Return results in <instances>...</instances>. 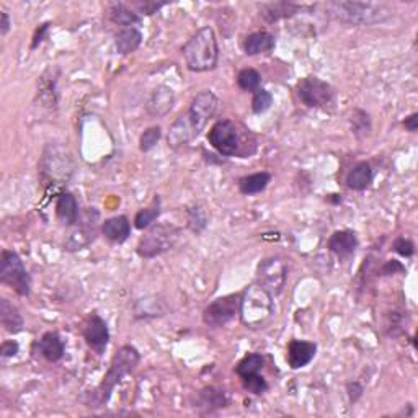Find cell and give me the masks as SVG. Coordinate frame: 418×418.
<instances>
[{"mask_svg":"<svg viewBox=\"0 0 418 418\" xmlns=\"http://www.w3.org/2000/svg\"><path fill=\"white\" fill-rule=\"evenodd\" d=\"M139 361L141 354L134 347H121L120 350L113 354V358H111L110 368L107 374L103 376L102 383L98 384V388L95 389L92 394H88L86 400L87 407H90V409H100V407L107 405L116 385L139 366Z\"/></svg>","mask_w":418,"mask_h":418,"instance_id":"obj_1","label":"cell"},{"mask_svg":"<svg viewBox=\"0 0 418 418\" xmlns=\"http://www.w3.org/2000/svg\"><path fill=\"white\" fill-rule=\"evenodd\" d=\"M187 67L193 72H208L218 66L219 45L214 30L203 26L182 47Z\"/></svg>","mask_w":418,"mask_h":418,"instance_id":"obj_2","label":"cell"},{"mask_svg":"<svg viewBox=\"0 0 418 418\" xmlns=\"http://www.w3.org/2000/svg\"><path fill=\"white\" fill-rule=\"evenodd\" d=\"M274 314L273 296L262 284L252 283L240 293L239 317L247 329H262Z\"/></svg>","mask_w":418,"mask_h":418,"instance_id":"obj_3","label":"cell"},{"mask_svg":"<svg viewBox=\"0 0 418 418\" xmlns=\"http://www.w3.org/2000/svg\"><path fill=\"white\" fill-rule=\"evenodd\" d=\"M329 12L338 22L361 26L384 23L390 17V10L383 4L354 2V0L330 2Z\"/></svg>","mask_w":418,"mask_h":418,"instance_id":"obj_4","label":"cell"},{"mask_svg":"<svg viewBox=\"0 0 418 418\" xmlns=\"http://www.w3.org/2000/svg\"><path fill=\"white\" fill-rule=\"evenodd\" d=\"M180 237H182L180 227L173 224H154L151 226L146 236L141 237L136 252L141 258L151 260V258L163 255V253L172 250L178 243Z\"/></svg>","mask_w":418,"mask_h":418,"instance_id":"obj_5","label":"cell"},{"mask_svg":"<svg viewBox=\"0 0 418 418\" xmlns=\"http://www.w3.org/2000/svg\"><path fill=\"white\" fill-rule=\"evenodd\" d=\"M0 281L12 288L22 298L31 293V277L17 252L2 250L0 255Z\"/></svg>","mask_w":418,"mask_h":418,"instance_id":"obj_6","label":"cell"},{"mask_svg":"<svg viewBox=\"0 0 418 418\" xmlns=\"http://www.w3.org/2000/svg\"><path fill=\"white\" fill-rule=\"evenodd\" d=\"M301 102L308 108H330L335 103V88L319 77L309 76L301 79L296 86Z\"/></svg>","mask_w":418,"mask_h":418,"instance_id":"obj_7","label":"cell"},{"mask_svg":"<svg viewBox=\"0 0 418 418\" xmlns=\"http://www.w3.org/2000/svg\"><path fill=\"white\" fill-rule=\"evenodd\" d=\"M208 142L221 156H242V136L239 126L232 120H221L214 123L208 132Z\"/></svg>","mask_w":418,"mask_h":418,"instance_id":"obj_8","label":"cell"},{"mask_svg":"<svg viewBox=\"0 0 418 418\" xmlns=\"http://www.w3.org/2000/svg\"><path fill=\"white\" fill-rule=\"evenodd\" d=\"M239 308L240 293L222 296V298L214 299L213 303L206 306V309L203 310V322L213 329H221L239 315Z\"/></svg>","mask_w":418,"mask_h":418,"instance_id":"obj_9","label":"cell"},{"mask_svg":"<svg viewBox=\"0 0 418 418\" xmlns=\"http://www.w3.org/2000/svg\"><path fill=\"white\" fill-rule=\"evenodd\" d=\"M288 278V267L283 258L279 257H268L258 265L257 268V283L269 291L272 296H279L286 286Z\"/></svg>","mask_w":418,"mask_h":418,"instance_id":"obj_10","label":"cell"},{"mask_svg":"<svg viewBox=\"0 0 418 418\" xmlns=\"http://www.w3.org/2000/svg\"><path fill=\"white\" fill-rule=\"evenodd\" d=\"M218 108L219 98L216 97L211 90L199 92L197 97L192 100V105H190V110L187 113L190 116V121H192L197 136H199V132L206 128L208 121L218 113Z\"/></svg>","mask_w":418,"mask_h":418,"instance_id":"obj_11","label":"cell"},{"mask_svg":"<svg viewBox=\"0 0 418 418\" xmlns=\"http://www.w3.org/2000/svg\"><path fill=\"white\" fill-rule=\"evenodd\" d=\"M51 151V156L45 152L43 161H41V173L47 180H61V182H67L69 177L72 175V166H71V156H66L64 149H59V147H47Z\"/></svg>","mask_w":418,"mask_h":418,"instance_id":"obj_12","label":"cell"},{"mask_svg":"<svg viewBox=\"0 0 418 418\" xmlns=\"http://www.w3.org/2000/svg\"><path fill=\"white\" fill-rule=\"evenodd\" d=\"M83 338L97 354H103L110 342L108 324L98 314H90L83 327Z\"/></svg>","mask_w":418,"mask_h":418,"instance_id":"obj_13","label":"cell"},{"mask_svg":"<svg viewBox=\"0 0 418 418\" xmlns=\"http://www.w3.org/2000/svg\"><path fill=\"white\" fill-rule=\"evenodd\" d=\"M175 105V92L167 86H157L152 90L149 100H147V113L157 118H163L170 113Z\"/></svg>","mask_w":418,"mask_h":418,"instance_id":"obj_14","label":"cell"},{"mask_svg":"<svg viewBox=\"0 0 418 418\" xmlns=\"http://www.w3.org/2000/svg\"><path fill=\"white\" fill-rule=\"evenodd\" d=\"M317 343L306 340H291L288 343V366L291 369L306 368L315 358Z\"/></svg>","mask_w":418,"mask_h":418,"instance_id":"obj_15","label":"cell"},{"mask_svg":"<svg viewBox=\"0 0 418 418\" xmlns=\"http://www.w3.org/2000/svg\"><path fill=\"white\" fill-rule=\"evenodd\" d=\"M197 137V132L193 129L192 121H190L188 113L180 115L178 118L173 121V124L168 129L167 136V144L172 149H180V147L187 146L190 141Z\"/></svg>","mask_w":418,"mask_h":418,"instance_id":"obj_16","label":"cell"},{"mask_svg":"<svg viewBox=\"0 0 418 418\" xmlns=\"http://www.w3.org/2000/svg\"><path fill=\"white\" fill-rule=\"evenodd\" d=\"M358 237L353 231L343 229V231H335L330 236L329 242H327V247L332 253H335L337 257L340 258H348L352 257L358 248Z\"/></svg>","mask_w":418,"mask_h":418,"instance_id":"obj_17","label":"cell"},{"mask_svg":"<svg viewBox=\"0 0 418 418\" xmlns=\"http://www.w3.org/2000/svg\"><path fill=\"white\" fill-rule=\"evenodd\" d=\"M260 8V15L267 20L268 23L279 22L283 18H289L293 15L299 13L304 7L303 5H298L294 2H286V0H281V2H268L258 5Z\"/></svg>","mask_w":418,"mask_h":418,"instance_id":"obj_18","label":"cell"},{"mask_svg":"<svg viewBox=\"0 0 418 418\" xmlns=\"http://www.w3.org/2000/svg\"><path fill=\"white\" fill-rule=\"evenodd\" d=\"M38 352L46 361L57 363L66 353V343L57 332H46L38 340Z\"/></svg>","mask_w":418,"mask_h":418,"instance_id":"obj_19","label":"cell"},{"mask_svg":"<svg viewBox=\"0 0 418 418\" xmlns=\"http://www.w3.org/2000/svg\"><path fill=\"white\" fill-rule=\"evenodd\" d=\"M277 46L274 36L268 31H255L248 35L243 41V51L247 56H260V54H272V51Z\"/></svg>","mask_w":418,"mask_h":418,"instance_id":"obj_20","label":"cell"},{"mask_svg":"<svg viewBox=\"0 0 418 418\" xmlns=\"http://www.w3.org/2000/svg\"><path fill=\"white\" fill-rule=\"evenodd\" d=\"M373 178H374V172H373L371 163L363 161V162H358L354 167H352V170L347 173L345 183L348 188L353 190V192H364V190L373 183Z\"/></svg>","mask_w":418,"mask_h":418,"instance_id":"obj_21","label":"cell"},{"mask_svg":"<svg viewBox=\"0 0 418 418\" xmlns=\"http://www.w3.org/2000/svg\"><path fill=\"white\" fill-rule=\"evenodd\" d=\"M102 234L110 242L124 243L131 236V222L126 216H115L102 224Z\"/></svg>","mask_w":418,"mask_h":418,"instance_id":"obj_22","label":"cell"},{"mask_svg":"<svg viewBox=\"0 0 418 418\" xmlns=\"http://www.w3.org/2000/svg\"><path fill=\"white\" fill-rule=\"evenodd\" d=\"M56 216L64 226H74L81 218L79 214V203L72 193L64 192L57 197Z\"/></svg>","mask_w":418,"mask_h":418,"instance_id":"obj_23","label":"cell"},{"mask_svg":"<svg viewBox=\"0 0 418 418\" xmlns=\"http://www.w3.org/2000/svg\"><path fill=\"white\" fill-rule=\"evenodd\" d=\"M0 324H2L4 330L12 333H20L25 327V320L20 310L10 303L8 299H0Z\"/></svg>","mask_w":418,"mask_h":418,"instance_id":"obj_24","label":"cell"},{"mask_svg":"<svg viewBox=\"0 0 418 418\" xmlns=\"http://www.w3.org/2000/svg\"><path fill=\"white\" fill-rule=\"evenodd\" d=\"M142 43V33L137 28H124L115 36V47L118 54L128 56L131 52L137 51V47Z\"/></svg>","mask_w":418,"mask_h":418,"instance_id":"obj_25","label":"cell"},{"mask_svg":"<svg viewBox=\"0 0 418 418\" xmlns=\"http://www.w3.org/2000/svg\"><path fill=\"white\" fill-rule=\"evenodd\" d=\"M272 182V173L268 172H257L252 175L242 177L239 180V192L245 197H253L267 190V187Z\"/></svg>","mask_w":418,"mask_h":418,"instance_id":"obj_26","label":"cell"},{"mask_svg":"<svg viewBox=\"0 0 418 418\" xmlns=\"http://www.w3.org/2000/svg\"><path fill=\"white\" fill-rule=\"evenodd\" d=\"M108 17L113 23L124 26V28H132L134 25L141 23V17L137 15L134 10L128 7L126 4H110L108 7Z\"/></svg>","mask_w":418,"mask_h":418,"instance_id":"obj_27","label":"cell"},{"mask_svg":"<svg viewBox=\"0 0 418 418\" xmlns=\"http://www.w3.org/2000/svg\"><path fill=\"white\" fill-rule=\"evenodd\" d=\"M162 213V199L161 197H154L152 203L147 208L137 211L134 218V227L139 231L149 229L151 226H154V222L158 219V216Z\"/></svg>","mask_w":418,"mask_h":418,"instance_id":"obj_28","label":"cell"},{"mask_svg":"<svg viewBox=\"0 0 418 418\" xmlns=\"http://www.w3.org/2000/svg\"><path fill=\"white\" fill-rule=\"evenodd\" d=\"M57 79L56 77H47V71L45 72V76L40 79L38 82V98L41 100V103L45 107L50 108H56L57 102H59V95H57Z\"/></svg>","mask_w":418,"mask_h":418,"instance_id":"obj_29","label":"cell"},{"mask_svg":"<svg viewBox=\"0 0 418 418\" xmlns=\"http://www.w3.org/2000/svg\"><path fill=\"white\" fill-rule=\"evenodd\" d=\"M229 404V397H227L226 390L216 389V388H204L199 393V405L206 407L208 410L213 409H222Z\"/></svg>","mask_w":418,"mask_h":418,"instance_id":"obj_30","label":"cell"},{"mask_svg":"<svg viewBox=\"0 0 418 418\" xmlns=\"http://www.w3.org/2000/svg\"><path fill=\"white\" fill-rule=\"evenodd\" d=\"M167 308L163 304V301L158 299H139L136 303V317L137 319H149V317H158L166 315Z\"/></svg>","mask_w":418,"mask_h":418,"instance_id":"obj_31","label":"cell"},{"mask_svg":"<svg viewBox=\"0 0 418 418\" xmlns=\"http://www.w3.org/2000/svg\"><path fill=\"white\" fill-rule=\"evenodd\" d=\"M263 356L260 353H248L243 356L239 364L236 366V373L239 378H243V376H250L255 373H260L263 368Z\"/></svg>","mask_w":418,"mask_h":418,"instance_id":"obj_32","label":"cell"},{"mask_svg":"<svg viewBox=\"0 0 418 418\" xmlns=\"http://www.w3.org/2000/svg\"><path fill=\"white\" fill-rule=\"evenodd\" d=\"M260 82H262V76L260 72L255 71V69L247 67L242 69L237 76V86H239L240 90L243 92H255V90L260 88Z\"/></svg>","mask_w":418,"mask_h":418,"instance_id":"obj_33","label":"cell"},{"mask_svg":"<svg viewBox=\"0 0 418 418\" xmlns=\"http://www.w3.org/2000/svg\"><path fill=\"white\" fill-rule=\"evenodd\" d=\"M187 216H188V227L195 232V234H201V232L206 229V226H208V214H206V211L198 204L188 208Z\"/></svg>","mask_w":418,"mask_h":418,"instance_id":"obj_34","label":"cell"},{"mask_svg":"<svg viewBox=\"0 0 418 418\" xmlns=\"http://www.w3.org/2000/svg\"><path fill=\"white\" fill-rule=\"evenodd\" d=\"M240 381H242L243 389H245L247 393L253 394V395H262L268 390L267 379H265L260 373H255V374H250V376H243V378H240Z\"/></svg>","mask_w":418,"mask_h":418,"instance_id":"obj_35","label":"cell"},{"mask_svg":"<svg viewBox=\"0 0 418 418\" xmlns=\"http://www.w3.org/2000/svg\"><path fill=\"white\" fill-rule=\"evenodd\" d=\"M352 129L356 136H368L371 131V118L366 111L354 110L352 115Z\"/></svg>","mask_w":418,"mask_h":418,"instance_id":"obj_36","label":"cell"},{"mask_svg":"<svg viewBox=\"0 0 418 418\" xmlns=\"http://www.w3.org/2000/svg\"><path fill=\"white\" fill-rule=\"evenodd\" d=\"M161 137H162L161 126H151V128H147L139 137L141 152H149L154 149V147L158 144V141H161Z\"/></svg>","mask_w":418,"mask_h":418,"instance_id":"obj_37","label":"cell"},{"mask_svg":"<svg viewBox=\"0 0 418 418\" xmlns=\"http://www.w3.org/2000/svg\"><path fill=\"white\" fill-rule=\"evenodd\" d=\"M273 103V95L265 88H258L253 92V98H252V111L255 115H262L265 111L269 110Z\"/></svg>","mask_w":418,"mask_h":418,"instance_id":"obj_38","label":"cell"},{"mask_svg":"<svg viewBox=\"0 0 418 418\" xmlns=\"http://www.w3.org/2000/svg\"><path fill=\"white\" fill-rule=\"evenodd\" d=\"M167 2H156V0H144V2H132L131 8H134V12L142 17H151V15L157 13L162 7H166Z\"/></svg>","mask_w":418,"mask_h":418,"instance_id":"obj_39","label":"cell"},{"mask_svg":"<svg viewBox=\"0 0 418 418\" xmlns=\"http://www.w3.org/2000/svg\"><path fill=\"white\" fill-rule=\"evenodd\" d=\"M393 248L395 253H399L400 257H405V258H410L415 253L414 242L405 239V237H399V239H395Z\"/></svg>","mask_w":418,"mask_h":418,"instance_id":"obj_40","label":"cell"},{"mask_svg":"<svg viewBox=\"0 0 418 418\" xmlns=\"http://www.w3.org/2000/svg\"><path fill=\"white\" fill-rule=\"evenodd\" d=\"M50 28H51L50 22L41 23L38 28H36L35 35H33V41H31V50H36V47L43 43V41L47 40V35H50Z\"/></svg>","mask_w":418,"mask_h":418,"instance_id":"obj_41","label":"cell"},{"mask_svg":"<svg viewBox=\"0 0 418 418\" xmlns=\"http://www.w3.org/2000/svg\"><path fill=\"white\" fill-rule=\"evenodd\" d=\"M363 394H364V388L359 383H356V381L347 384V395L352 404H356V402L363 397Z\"/></svg>","mask_w":418,"mask_h":418,"instance_id":"obj_42","label":"cell"},{"mask_svg":"<svg viewBox=\"0 0 418 418\" xmlns=\"http://www.w3.org/2000/svg\"><path fill=\"white\" fill-rule=\"evenodd\" d=\"M20 352V345L15 340H5L0 347V354L2 358H12Z\"/></svg>","mask_w":418,"mask_h":418,"instance_id":"obj_43","label":"cell"},{"mask_svg":"<svg viewBox=\"0 0 418 418\" xmlns=\"http://www.w3.org/2000/svg\"><path fill=\"white\" fill-rule=\"evenodd\" d=\"M397 273H405V267L400 262L389 260L384 263L383 277H390V274H397Z\"/></svg>","mask_w":418,"mask_h":418,"instance_id":"obj_44","label":"cell"},{"mask_svg":"<svg viewBox=\"0 0 418 418\" xmlns=\"http://www.w3.org/2000/svg\"><path fill=\"white\" fill-rule=\"evenodd\" d=\"M10 26H12V25H10L8 13L5 12V10H0V35H2V36L7 35Z\"/></svg>","mask_w":418,"mask_h":418,"instance_id":"obj_45","label":"cell"},{"mask_svg":"<svg viewBox=\"0 0 418 418\" xmlns=\"http://www.w3.org/2000/svg\"><path fill=\"white\" fill-rule=\"evenodd\" d=\"M404 126H405L407 131L417 132V129H418V113H412L409 118H405Z\"/></svg>","mask_w":418,"mask_h":418,"instance_id":"obj_46","label":"cell"},{"mask_svg":"<svg viewBox=\"0 0 418 418\" xmlns=\"http://www.w3.org/2000/svg\"><path fill=\"white\" fill-rule=\"evenodd\" d=\"M330 201V203H335V204H338V203H342V197L340 195H330L329 198H327Z\"/></svg>","mask_w":418,"mask_h":418,"instance_id":"obj_47","label":"cell"}]
</instances>
